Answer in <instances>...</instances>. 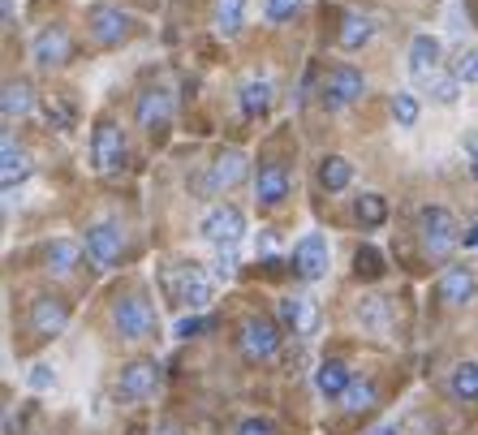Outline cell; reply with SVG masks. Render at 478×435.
<instances>
[{"label": "cell", "mask_w": 478, "mask_h": 435, "mask_svg": "<svg viewBox=\"0 0 478 435\" xmlns=\"http://www.w3.org/2000/svg\"><path fill=\"white\" fill-rule=\"evenodd\" d=\"M465 246H478V224H474V233H465Z\"/></svg>", "instance_id": "45"}, {"label": "cell", "mask_w": 478, "mask_h": 435, "mask_svg": "<svg viewBox=\"0 0 478 435\" xmlns=\"http://www.w3.org/2000/svg\"><path fill=\"white\" fill-rule=\"evenodd\" d=\"M371 31H375V26H371V18L349 14V18H345V26H340V48H349V52H354V48H362V43L371 40Z\"/></svg>", "instance_id": "29"}, {"label": "cell", "mask_w": 478, "mask_h": 435, "mask_svg": "<svg viewBox=\"0 0 478 435\" xmlns=\"http://www.w3.org/2000/svg\"><path fill=\"white\" fill-rule=\"evenodd\" d=\"M31 108H35L31 86H26V82H5V91H0V113H5V121H22Z\"/></svg>", "instance_id": "22"}, {"label": "cell", "mask_w": 478, "mask_h": 435, "mask_svg": "<svg viewBox=\"0 0 478 435\" xmlns=\"http://www.w3.org/2000/svg\"><path fill=\"white\" fill-rule=\"evenodd\" d=\"M246 168H250L246 151L229 147V151H220V156L212 159V177H207V186H212V190H233V186L246 177Z\"/></svg>", "instance_id": "12"}, {"label": "cell", "mask_w": 478, "mask_h": 435, "mask_svg": "<svg viewBox=\"0 0 478 435\" xmlns=\"http://www.w3.org/2000/svg\"><path fill=\"white\" fill-rule=\"evenodd\" d=\"M125 435H147V431H142V427H130V431H125Z\"/></svg>", "instance_id": "46"}, {"label": "cell", "mask_w": 478, "mask_h": 435, "mask_svg": "<svg viewBox=\"0 0 478 435\" xmlns=\"http://www.w3.org/2000/svg\"><path fill=\"white\" fill-rule=\"evenodd\" d=\"M199 332H207V319H199V315H190V319H181V323H177V337L181 340L199 337Z\"/></svg>", "instance_id": "37"}, {"label": "cell", "mask_w": 478, "mask_h": 435, "mask_svg": "<svg viewBox=\"0 0 478 435\" xmlns=\"http://www.w3.org/2000/svg\"><path fill=\"white\" fill-rule=\"evenodd\" d=\"M91 159H95V168H100V173H117L121 164H125V134H121V125H113V121L95 125Z\"/></svg>", "instance_id": "5"}, {"label": "cell", "mask_w": 478, "mask_h": 435, "mask_svg": "<svg viewBox=\"0 0 478 435\" xmlns=\"http://www.w3.org/2000/svg\"><path fill=\"white\" fill-rule=\"evenodd\" d=\"M354 216H358L362 229H379V224L388 220V203L379 195H362L358 203H354Z\"/></svg>", "instance_id": "27"}, {"label": "cell", "mask_w": 478, "mask_h": 435, "mask_svg": "<svg viewBox=\"0 0 478 435\" xmlns=\"http://www.w3.org/2000/svg\"><path fill=\"white\" fill-rule=\"evenodd\" d=\"M246 18V0H216V26L220 35H238Z\"/></svg>", "instance_id": "28"}, {"label": "cell", "mask_w": 478, "mask_h": 435, "mask_svg": "<svg viewBox=\"0 0 478 435\" xmlns=\"http://www.w3.org/2000/svg\"><path fill=\"white\" fill-rule=\"evenodd\" d=\"M371 405H375V384L354 379V384L345 388V410H349V414H362V410H371Z\"/></svg>", "instance_id": "30"}, {"label": "cell", "mask_w": 478, "mask_h": 435, "mask_svg": "<svg viewBox=\"0 0 478 435\" xmlns=\"http://www.w3.org/2000/svg\"><path fill=\"white\" fill-rule=\"evenodd\" d=\"M465 156H470V173L478 177V134H470V139H465Z\"/></svg>", "instance_id": "42"}, {"label": "cell", "mask_w": 478, "mask_h": 435, "mask_svg": "<svg viewBox=\"0 0 478 435\" xmlns=\"http://www.w3.org/2000/svg\"><path fill=\"white\" fill-rule=\"evenodd\" d=\"M233 263H238L233 246H229V250H220V255H216V267H212V276H216V280H229V276H233Z\"/></svg>", "instance_id": "34"}, {"label": "cell", "mask_w": 478, "mask_h": 435, "mask_svg": "<svg viewBox=\"0 0 478 435\" xmlns=\"http://www.w3.org/2000/svg\"><path fill=\"white\" fill-rule=\"evenodd\" d=\"M362 91H366V82H362L358 69H354V65H337V69L328 74V82H323V104L337 113L345 104H354Z\"/></svg>", "instance_id": "7"}, {"label": "cell", "mask_w": 478, "mask_h": 435, "mask_svg": "<svg viewBox=\"0 0 478 435\" xmlns=\"http://www.w3.org/2000/svg\"><path fill=\"white\" fill-rule=\"evenodd\" d=\"M439 69V40L436 35H419L410 43V74L414 78H431Z\"/></svg>", "instance_id": "20"}, {"label": "cell", "mask_w": 478, "mask_h": 435, "mask_svg": "<svg viewBox=\"0 0 478 435\" xmlns=\"http://www.w3.org/2000/svg\"><path fill=\"white\" fill-rule=\"evenodd\" d=\"M238 435H276V427H272L267 418H246L238 427Z\"/></svg>", "instance_id": "36"}, {"label": "cell", "mask_w": 478, "mask_h": 435, "mask_svg": "<svg viewBox=\"0 0 478 435\" xmlns=\"http://www.w3.org/2000/svg\"><path fill=\"white\" fill-rule=\"evenodd\" d=\"M280 319H284L293 332H302V337H311L319 328V311L311 297H284V302H280Z\"/></svg>", "instance_id": "18"}, {"label": "cell", "mask_w": 478, "mask_h": 435, "mask_svg": "<svg viewBox=\"0 0 478 435\" xmlns=\"http://www.w3.org/2000/svg\"><path fill=\"white\" fill-rule=\"evenodd\" d=\"M392 117H397V125H405V130H410V125L419 121V99L410 95V91H401V95L392 99Z\"/></svg>", "instance_id": "31"}, {"label": "cell", "mask_w": 478, "mask_h": 435, "mask_svg": "<svg viewBox=\"0 0 478 435\" xmlns=\"http://www.w3.org/2000/svg\"><path fill=\"white\" fill-rule=\"evenodd\" d=\"M302 0H267V18L272 22H284L289 18V14H293V9H298Z\"/></svg>", "instance_id": "35"}, {"label": "cell", "mask_w": 478, "mask_h": 435, "mask_svg": "<svg viewBox=\"0 0 478 435\" xmlns=\"http://www.w3.org/2000/svg\"><path fill=\"white\" fill-rule=\"evenodd\" d=\"M52 384H57V376H52V371L40 362V367L31 371V388H52Z\"/></svg>", "instance_id": "39"}, {"label": "cell", "mask_w": 478, "mask_h": 435, "mask_svg": "<svg viewBox=\"0 0 478 435\" xmlns=\"http://www.w3.org/2000/svg\"><path fill=\"white\" fill-rule=\"evenodd\" d=\"M65 323H69V306H65L60 297H35V306H31V328H35V337H60Z\"/></svg>", "instance_id": "9"}, {"label": "cell", "mask_w": 478, "mask_h": 435, "mask_svg": "<svg viewBox=\"0 0 478 435\" xmlns=\"http://www.w3.org/2000/svg\"><path fill=\"white\" fill-rule=\"evenodd\" d=\"M125 31H130V18L121 14L117 5H100V9L91 14V35L100 43H121Z\"/></svg>", "instance_id": "16"}, {"label": "cell", "mask_w": 478, "mask_h": 435, "mask_svg": "<svg viewBox=\"0 0 478 435\" xmlns=\"http://www.w3.org/2000/svg\"><path fill=\"white\" fill-rule=\"evenodd\" d=\"M371 435H401V431H397V422H379Z\"/></svg>", "instance_id": "43"}, {"label": "cell", "mask_w": 478, "mask_h": 435, "mask_svg": "<svg viewBox=\"0 0 478 435\" xmlns=\"http://www.w3.org/2000/svg\"><path fill=\"white\" fill-rule=\"evenodd\" d=\"M354 181V164L345 156H328L323 164H319V186L328 190V195H337V190H345Z\"/></svg>", "instance_id": "24"}, {"label": "cell", "mask_w": 478, "mask_h": 435, "mask_svg": "<svg viewBox=\"0 0 478 435\" xmlns=\"http://www.w3.org/2000/svg\"><path fill=\"white\" fill-rule=\"evenodd\" d=\"M86 255H91V263L95 267H113L121 258V229L117 224H95L91 233H86Z\"/></svg>", "instance_id": "10"}, {"label": "cell", "mask_w": 478, "mask_h": 435, "mask_svg": "<svg viewBox=\"0 0 478 435\" xmlns=\"http://www.w3.org/2000/svg\"><path fill=\"white\" fill-rule=\"evenodd\" d=\"M168 117H173V95H168L164 86L142 91L139 95V125L142 130H159V125H168Z\"/></svg>", "instance_id": "14"}, {"label": "cell", "mask_w": 478, "mask_h": 435, "mask_svg": "<svg viewBox=\"0 0 478 435\" xmlns=\"http://www.w3.org/2000/svg\"><path fill=\"white\" fill-rule=\"evenodd\" d=\"M0 181H5V190H14L18 181H26V173H31V159H26V151L22 147H14V139H5V147H0Z\"/></svg>", "instance_id": "23"}, {"label": "cell", "mask_w": 478, "mask_h": 435, "mask_svg": "<svg viewBox=\"0 0 478 435\" xmlns=\"http://www.w3.org/2000/svg\"><path fill=\"white\" fill-rule=\"evenodd\" d=\"M238 345H241V358H250V362H263V358H276L280 349V328L272 323V319H246L238 332Z\"/></svg>", "instance_id": "4"}, {"label": "cell", "mask_w": 478, "mask_h": 435, "mask_svg": "<svg viewBox=\"0 0 478 435\" xmlns=\"http://www.w3.org/2000/svg\"><path fill=\"white\" fill-rule=\"evenodd\" d=\"M159 384V367L151 362V358H139V362H130L125 371H121V384H117V396L125 401V405H134V401H142V396H151Z\"/></svg>", "instance_id": "6"}, {"label": "cell", "mask_w": 478, "mask_h": 435, "mask_svg": "<svg viewBox=\"0 0 478 435\" xmlns=\"http://www.w3.org/2000/svg\"><path fill=\"white\" fill-rule=\"evenodd\" d=\"M419 229H422V250L431 258H448L457 250L461 233H457V216L448 207H422Z\"/></svg>", "instance_id": "1"}, {"label": "cell", "mask_w": 478, "mask_h": 435, "mask_svg": "<svg viewBox=\"0 0 478 435\" xmlns=\"http://www.w3.org/2000/svg\"><path fill=\"white\" fill-rule=\"evenodd\" d=\"M293 267H298L302 280H319L328 272V238L323 233H306V238L293 246Z\"/></svg>", "instance_id": "8"}, {"label": "cell", "mask_w": 478, "mask_h": 435, "mask_svg": "<svg viewBox=\"0 0 478 435\" xmlns=\"http://www.w3.org/2000/svg\"><path fill=\"white\" fill-rule=\"evenodd\" d=\"M457 86H461L457 74H453V78H439L436 82V99L439 104H453V99H457Z\"/></svg>", "instance_id": "38"}, {"label": "cell", "mask_w": 478, "mask_h": 435, "mask_svg": "<svg viewBox=\"0 0 478 435\" xmlns=\"http://www.w3.org/2000/svg\"><path fill=\"white\" fill-rule=\"evenodd\" d=\"M474 289L478 285H474V272H470V267H448L436 285V297L444 306H465V302L474 297Z\"/></svg>", "instance_id": "13"}, {"label": "cell", "mask_w": 478, "mask_h": 435, "mask_svg": "<svg viewBox=\"0 0 478 435\" xmlns=\"http://www.w3.org/2000/svg\"><path fill=\"white\" fill-rule=\"evenodd\" d=\"M31 57H35V65H40V69L65 65V60H69V35H65L60 26L40 31V35H35V43H31Z\"/></svg>", "instance_id": "11"}, {"label": "cell", "mask_w": 478, "mask_h": 435, "mask_svg": "<svg viewBox=\"0 0 478 435\" xmlns=\"http://www.w3.org/2000/svg\"><path fill=\"white\" fill-rule=\"evenodd\" d=\"M272 99H276V91H272V82L267 78H246L241 82V113L255 121V117H267L272 113Z\"/></svg>", "instance_id": "19"}, {"label": "cell", "mask_w": 478, "mask_h": 435, "mask_svg": "<svg viewBox=\"0 0 478 435\" xmlns=\"http://www.w3.org/2000/svg\"><path fill=\"white\" fill-rule=\"evenodd\" d=\"M448 393H453V401H478V362H461V367H453Z\"/></svg>", "instance_id": "26"}, {"label": "cell", "mask_w": 478, "mask_h": 435, "mask_svg": "<svg viewBox=\"0 0 478 435\" xmlns=\"http://www.w3.org/2000/svg\"><path fill=\"white\" fill-rule=\"evenodd\" d=\"M453 74L461 82H478V52H461L457 65H453Z\"/></svg>", "instance_id": "32"}, {"label": "cell", "mask_w": 478, "mask_h": 435, "mask_svg": "<svg viewBox=\"0 0 478 435\" xmlns=\"http://www.w3.org/2000/svg\"><path fill=\"white\" fill-rule=\"evenodd\" d=\"M177 297L185 302V306H207L212 302V280H207V272L203 267H194V263H185L181 267V285H177Z\"/></svg>", "instance_id": "17"}, {"label": "cell", "mask_w": 478, "mask_h": 435, "mask_svg": "<svg viewBox=\"0 0 478 435\" xmlns=\"http://www.w3.org/2000/svg\"><path fill=\"white\" fill-rule=\"evenodd\" d=\"M349 384H354V379H349V367L337 362V358H332V362H323V367L315 371V388H319V396H328V401H340Z\"/></svg>", "instance_id": "21"}, {"label": "cell", "mask_w": 478, "mask_h": 435, "mask_svg": "<svg viewBox=\"0 0 478 435\" xmlns=\"http://www.w3.org/2000/svg\"><path fill=\"white\" fill-rule=\"evenodd\" d=\"M48 121H57V130H69V108L65 104H48Z\"/></svg>", "instance_id": "41"}, {"label": "cell", "mask_w": 478, "mask_h": 435, "mask_svg": "<svg viewBox=\"0 0 478 435\" xmlns=\"http://www.w3.org/2000/svg\"><path fill=\"white\" fill-rule=\"evenodd\" d=\"M203 241H212L216 250H229V246H238L246 238V216H241L238 207H212L199 224Z\"/></svg>", "instance_id": "2"}, {"label": "cell", "mask_w": 478, "mask_h": 435, "mask_svg": "<svg viewBox=\"0 0 478 435\" xmlns=\"http://www.w3.org/2000/svg\"><path fill=\"white\" fill-rule=\"evenodd\" d=\"M362 319H366V323H371L375 332H383V328H388V319H383V302H379V297H371V302H366Z\"/></svg>", "instance_id": "33"}, {"label": "cell", "mask_w": 478, "mask_h": 435, "mask_svg": "<svg viewBox=\"0 0 478 435\" xmlns=\"http://www.w3.org/2000/svg\"><path fill=\"white\" fill-rule=\"evenodd\" d=\"M78 258H82L78 241H52V246H48V272H52V276H69V272L78 267Z\"/></svg>", "instance_id": "25"}, {"label": "cell", "mask_w": 478, "mask_h": 435, "mask_svg": "<svg viewBox=\"0 0 478 435\" xmlns=\"http://www.w3.org/2000/svg\"><path fill=\"white\" fill-rule=\"evenodd\" d=\"M113 319H117V332L125 340H142L156 332V311H151V302L142 294H130L117 302V311H113Z\"/></svg>", "instance_id": "3"}, {"label": "cell", "mask_w": 478, "mask_h": 435, "mask_svg": "<svg viewBox=\"0 0 478 435\" xmlns=\"http://www.w3.org/2000/svg\"><path fill=\"white\" fill-rule=\"evenodd\" d=\"M358 272H366V276H379V255H375V250H362V255H358Z\"/></svg>", "instance_id": "40"}, {"label": "cell", "mask_w": 478, "mask_h": 435, "mask_svg": "<svg viewBox=\"0 0 478 435\" xmlns=\"http://www.w3.org/2000/svg\"><path fill=\"white\" fill-rule=\"evenodd\" d=\"M156 435H185V431H181L177 422H164V427H159V431H156Z\"/></svg>", "instance_id": "44"}, {"label": "cell", "mask_w": 478, "mask_h": 435, "mask_svg": "<svg viewBox=\"0 0 478 435\" xmlns=\"http://www.w3.org/2000/svg\"><path fill=\"white\" fill-rule=\"evenodd\" d=\"M289 195V173L280 168V164H263L259 177H255V198H259V207H280Z\"/></svg>", "instance_id": "15"}]
</instances>
